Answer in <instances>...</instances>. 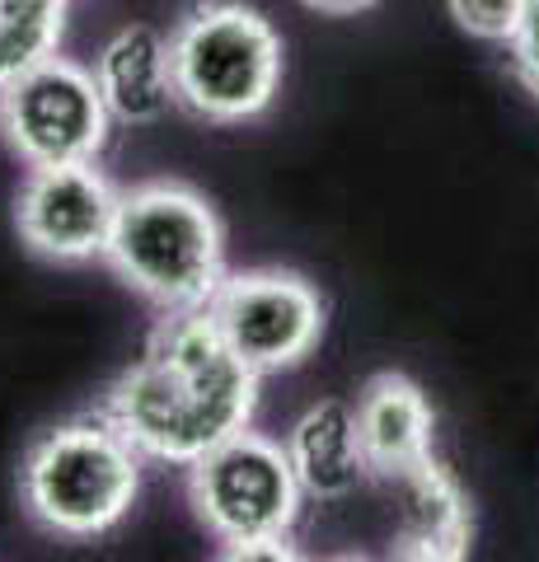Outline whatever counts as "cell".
Listing matches in <instances>:
<instances>
[{"instance_id": "obj_1", "label": "cell", "mask_w": 539, "mask_h": 562, "mask_svg": "<svg viewBox=\"0 0 539 562\" xmlns=\"http://www.w3.org/2000/svg\"><path fill=\"white\" fill-rule=\"evenodd\" d=\"M258 375L221 338L206 310L165 314L103 398V417L142 450V460L198 464L206 450L245 431L258 408Z\"/></svg>"}, {"instance_id": "obj_2", "label": "cell", "mask_w": 539, "mask_h": 562, "mask_svg": "<svg viewBox=\"0 0 539 562\" xmlns=\"http://www.w3.org/2000/svg\"><path fill=\"white\" fill-rule=\"evenodd\" d=\"M103 258L160 314L206 310L225 281V231L198 188L136 183L117 198Z\"/></svg>"}, {"instance_id": "obj_3", "label": "cell", "mask_w": 539, "mask_h": 562, "mask_svg": "<svg viewBox=\"0 0 539 562\" xmlns=\"http://www.w3.org/2000/svg\"><path fill=\"white\" fill-rule=\"evenodd\" d=\"M142 492V450L109 417H80L43 431L20 464V497L43 530L94 539L132 512Z\"/></svg>"}, {"instance_id": "obj_4", "label": "cell", "mask_w": 539, "mask_h": 562, "mask_svg": "<svg viewBox=\"0 0 539 562\" xmlns=\"http://www.w3.org/2000/svg\"><path fill=\"white\" fill-rule=\"evenodd\" d=\"M179 109L202 122H245L282 85V38L239 0H198L169 33Z\"/></svg>"}, {"instance_id": "obj_5", "label": "cell", "mask_w": 539, "mask_h": 562, "mask_svg": "<svg viewBox=\"0 0 539 562\" xmlns=\"http://www.w3.org/2000/svg\"><path fill=\"white\" fill-rule=\"evenodd\" d=\"M188 492H193L198 520L221 543L291 535L305 497L287 446L249 427L221 441L216 450H206L198 464H188Z\"/></svg>"}, {"instance_id": "obj_6", "label": "cell", "mask_w": 539, "mask_h": 562, "mask_svg": "<svg viewBox=\"0 0 539 562\" xmlns=\"http://www.w3.org/2000/svg\"><path fill=\"white\" fill-rule=\"evenodd\" d=\"M113 113L99 94L94 70L52 52L0 90V132L29 169L99 160L109 146Z\"/></svg>"}, {"instance_id": "obj_7", "label": "cell", "mask_w": 539, "mask_h": 562, "mask_svg": "<svg viewBox=\"0 0 539 562\" xmlns=\"http://www.w3.org/2000/svg\"><path fill=\"white\" fill-rule=\"evenodd\" d=\"M212 324L231 342L239 361H249L258 375L291 371L319 347L324 333V301L301 272L282 268H254V272H225L216 286Z\"/></svg>"}, {"instance_id": "obj_8", "label": "cell", "mask_w": 539, "mask_h": 562, "mask_svg": "<svg viewBox=\"0 0 539 562\" xmlns=\"http://www.w3.org/2000/svg\"><path fill=\"white\" fill-rule=\"evenodd\" d=\"M117 192L94 160L80 165H43L29 169V179L14 198V225L33 254L52 262H85L103 258L117 221Z\"/></svg>"}, {"instance_id": "obj_9", "label": "cell", "mask_w": 539, "mask_h": 562, "mask_svg": "<svg viewBox=\"0 0 539 562\" xmlns=\"http://www.w3.org/2000/svg\"><path fill=\"white\" fill-rule=\"evenodd\" d=\"M94 80L113 122H127V127H146V122H160L169 109H179L169 38L150 24L117 29L99 52Z\"/></svg>"}, {"instance_id": "obj_10", "label": "cell", "mask_w": 539, "mask_h": 562, "mask_svg": "<svg viewBox=\"0 0 539 562\" xmlns=\"http://www.w3.org/2000/svg\"><path fill=\"white\" fill-rule=\"evenodd\" d=\"M390 487L398 512V558L446 562L469 553V502L431 454L390 473Z\"/></svg>"}, {"instance_id": "obj_11", "label": "cell", "mask_w": 539, "mask_h": 562, "mask_svg": "<svg viewBox=\"0 0 539 562\" xmlns=\"http://www.w3.org/2000/svg\"><path fill=\"white\" fill-rule=\"evenodd\" d=\"M287 454L305 497H319V502L352 497L371 479L367 450H361V436H357V408H347L338 398H324L295 417V427L287 436Z\"/></svg>"}, {"instance_id": "obj_12", "label": "cell", "mask_w": 539, "mask_h": 562, "mask_svg": "<svg viewBox=\"0 0 539 562\" xmlns=\"http://www.w3.org/2000/svg\"><path fill=\"white\" fill-rule=\"evenodd\" d=\"M431 427H437V417H431L427 394L398 371L375 375L357 394V436L371 473L380 479L431 454Z\"/></svg>"}, {"instance_id": "obj_13", "label": "cell", "mask_w": 539, "mask_h": 562, "mask_svg": "<svg viewBox=\"0 0 539 562\" xmlns=\"http://www.w3.org/2000/svg\"><path fill=\"white\" fill-rule=\"evenodd\" d=\"M66 38V0H0V90Z\"/></svg>"}, {"instance_id": "obj_14", "label": "cell", "mask_w": 539, "mask_h": 562, "mask_svg": "<svg viewBox=\"0 0 539 562\" xmlns=\"http://www.w3.org/2000/svg\"><path fill=\"white\" fill-rule=\"evenodd\" d=\"M450 20H456L469 38L483 43H512V33L520 29V14H526L530 0H446Z\"/></svg>"}, {"instance_id": "obj_15", "label": "cell", "mask_w": 539, "mask_h": 562, "mask_svg": "<svg viewBox=\"0 0 539 562\" xmlns=\"http://www.w3.org/2000/svg\"><path fill=\"white\" fill-rule=\"evenodd\" d=\"M512 70L516 80L530 90V99L539 103V0H530L526 14H520V29L512 33Z\"/></svg>"}, {"instance_id": "obj_16", "label": "cell", "mask_w": 539, "mask_h": 562, "mask_svg": "<svg viewBox=\"0 0 539 562\" xmlns=\"http://www.w3.org/2000/svg\"><path fill=\"white\" fill-rule=\"evenodd\" d=\"M225 558H272V562H282V558H295L291 549V535H258V539H245V543H225Z\"/></svg>"}, {"instance_id": "obj_17", "label": "cell", "mask_w": 539, "mask_h": 562, "mask_svg": "<svg viewBox=\"0 0 539 562\" xmlns=\"http://www.w3.org/2000/svg\"><path fill=\"white\" fill-rule=\"evenodd\" d=\"M301 5L319 10V14H357V10H371L375 0H301Z\"/></svg>"}]
</instances>
